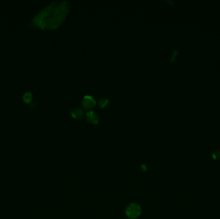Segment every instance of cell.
<instances>
[{
	"label": "cell",
	"mask_w": 220,
	"mask_h": 219,
	"mask_svg": "<svg viewBox=\"0 0 220 219\" xmlns=\"http://www.w3.org/2000/svg\"><path fill=\"white\" fill-rule=\"evenodd\" d=\"M23 98L25 103L29 104L31 102V101H32V95L30 93L27 92L24 95H23Z\"/></svg>",
	"instance_id": "8992f818"
},
{
	"label": "cell",
	"mask_w": 220,
	"mask_h": 219,
	"mask_svg": "<svg viewBox=\"0 0 220 219\" xmlns=\"http://www.w3.org/2000/svg\"><path fill=\"white\" fill-rule=\"evenodd\" d=\"M212 158L214 160H218L220 159V152L216 151L212 154Z\"/></svg>",
	"instance_id": "ba28073f"
},
{
	"label": "cell",
	"mask_w": 220,
	"mask_h": 219,
	"mask_svg": "<svg viewBox=\"0 0 220 219\" xmlns=\"http://www.w3.org/2000/svg\"><path fill=\"white\" fill-rule=\"evenodd\" d=\"M71 115L75 119L81 120L84 117V111L82 109L75 108L71 111Z\"/></svg>",
	"instance_id": "5b68a950"
},
{
	"label": "cell",
	"mask_w": 220,
	"mask_h": 219,
	"mask_svg": "<svg viewBox=\"0 0 220 219\" xmlns=\"http://www.w3.org/2000/svg\"><path fill=\"white\" fill-rule=\"evenodd\" d=\"M109 103V100L106 98H102L99 101V105L101 108H104Z\"/></svg>",
	"instance_id": "52a82bcc"
},
{
	"label": "cell",
	"mask_w": 220,
	"mask_h": 219,
	"mask_svg": "<svg viewBox=\"0 0 220 219\" xmlns=\"http://www.w3.org/2000/svg\"><path fill=\"white\" fill-rule=\"evenodd\" d=\"M71 8L69 2H53L39 11L32 18V22L43 30L57 29L65 22Z\"/></svg>",
	"instance_id": "6da1fadb"
},
{
	"label": "cell",
	"mask_w": 220,
	"mask_h": 219,
	"mask_svg": "<svg viewBox=\"0 0 220 219\" xmlns=\"http://www.w3.org/2000/svg\"><path fill=\"white\" fill-rule=\"evenodd\" d=\"M142 212L141 207L136 203H131L126 209H125V214L131 219H135L138 218Z\"/></svg>",
	"instance_id": "7a4b0ae2"
},
{
	"label": "cell",
	"mask_w": 220,
	"mask_h": 219,
	"mask_svg": "<svg viewBox=\"0 0 220 219\" xmlns=\"http://www.w3.org/2000/svg\"><path fill=\"white\" fill-rule=\"evenodd\" d=\"M86 119L91 124H97L99 122V116L96 112L91 111L86 113Z\"/></svg>",
	"instance_id": "277c9868"
},
{
	"label": "cell",
	"mask_w": 220,
	"mask_h": 219,
	"mask_svg": "<svg viewBox=\"0 0 220 219\" xmlns=\"http://www.w3.org/2000/svg\"><path fill=\"white\" fill-rule=\"evenodd\" d=\"M82 105L85 109H91L96 105V100L91 95H86L82 100Z\"/></svg>",
	"instance_id": "3957f363"
}]
</instances>
